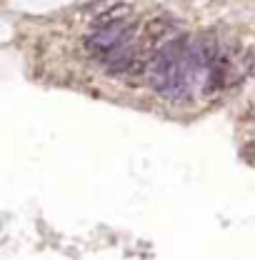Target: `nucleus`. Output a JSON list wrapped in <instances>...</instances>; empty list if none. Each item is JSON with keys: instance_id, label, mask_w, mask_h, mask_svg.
<instances>
[{"instance_id": "obj_1", "label": "nucleus", "mask_w": 255, "mask_h": 260, "mask_svg": "<svg viewBox=\"0 0 255 260\" xmlns=\"http://www.w3.org/2000/svg\"><path fill=\"white\" fill-rule=\"evenodd\" d=\"M188 40L190 35H178L168 43H163L148 65L150 85L160 98L170 103H185L195 93V75L188 60Z\"/></svg>"}, {"instance_id": "obj_2", "label": "nucleus", "mask_w": 255, "mask_h": 260, "mask_svg": "<svg viewBox=\"0 0 255 260\" xmlns=\"http://www.w3.org/2000/svg\"><path fill=\"white\" fill-rule=\"evenodd\" d=\"M135 32H138V23H128V20L93 28V32L85 38V48L98 63L105 65L120 48H125L135 40Z\"/></svg>"}, {"instance_id": "obj_3", "label": "nucleus", "mask_w": 255, "mask_h": 260, "mask_svg": "<svg viewBox=\"0 0 255 260\" xmlns=\"http://www.w3.org/2000/svg\"><path fill=\"white\" fill-rule=\"evenodd\" d=\"M133 13V5L130 3H118L103 13H98L93 18V28H103V25H113V23H120V20H128Z\"/></svg>"}]
</instances>
